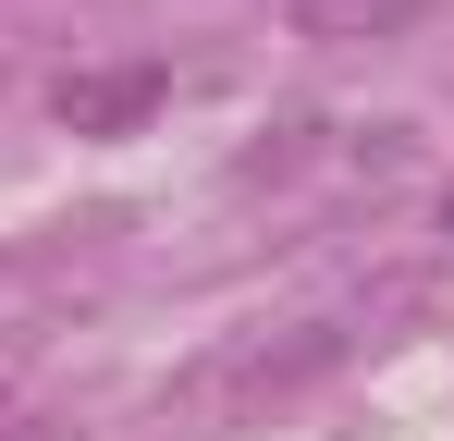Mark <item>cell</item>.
<instances>
[{"mask_svg": "<svg viewBox=\"0 0 454 441\" xmlns=\"http://www.w3.org/2000/svg\"><path fill=\"white\" fill-rule=\"evenodd\" d=\"M380 12H405V0H307V37H344V25H380Z\"/></svg>", "mask_w": 454, "mask_h": 441, "instance_id": "obj_2", "label": "cell"}, {"mask_svg": "<svg viewBox=\"0 0 454 441\" xmlns=\"http://www.w3.org/2000/svg\"><path fill=\"white\" fill-rule=\"evenodd\" d=\"M160 111H172V62H111V74H62V98H50V123H62V135H148Z\"/></svg>", "mask_w": 454, "mask_h": 441, "instance_id": "obj_1", "label": "cell"}]
</instances>
